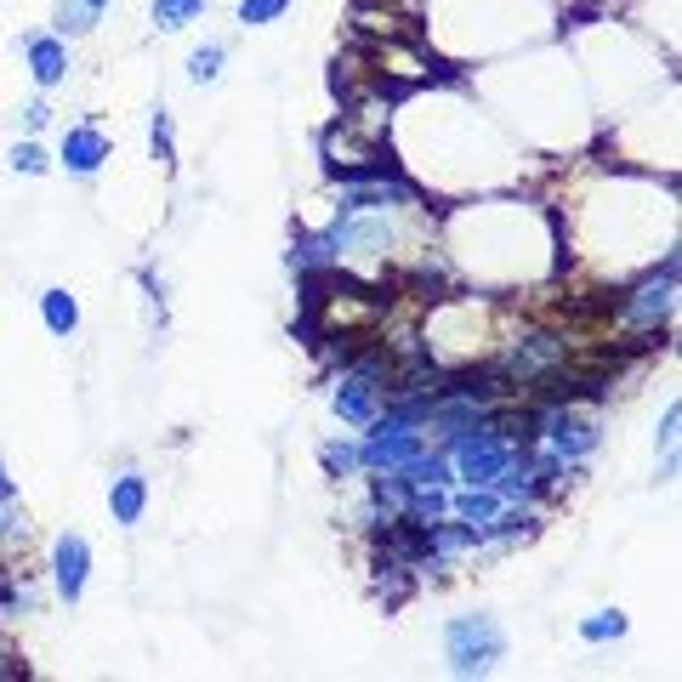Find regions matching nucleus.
<instances>
[{"instance_id":"f257e3e1","label":"nucleus","mask_w":682,"mask_h":682,"mask_svg":"<svg viewBox=\"0 0 682 682\" xmlns=\"http://www.w3.org/2000/svg\"><path fill=\"white\" fill-rule=\"evenodd\" d=\"M444 654H450L455 676H483L507 654V638H501V625L490 614H461V620L444 625Z\"/></svg>"},{"instance_id":"f03ea898","label":"nucleus","mask_w":682,"mask_h":682,"mask_svg":"<svg viewBox=\"0 0 682 682\" xmlns=\"http://www.w3.org/2000/svg\"><path fill=\"white\" fill-rule=\"evenodd\" d=\"M455 478H467V483H490L495 490V478L507 472V461H512V438L501 432V427H472V432H461L455 438Z\"/></svg>"},{"instance_id":"7ed1b4c3","label":"nucleus","mask_w":682,"mask_h":682,"mask_svg":"<svg viewBox=\"0 0 682 682\" xmlns=\"http://www.w3.org/2000/svg\"><path fill=\"white\" fill-rule=\"evenodd\" d=\"M541 438H546V450L569 467V461H586V455L598 450V421H592V415H580V410L563 399L558 410H546V415H541Z\"/></svg>"},{"instance_id":"20e7f679","label":"nucleus","mask_w":682,"mask_h":682,"mask_svg":"<svg viewBox=\"0 0 682 682\" xmlns=\"http://www.w3.org/2000/svg\"><path fill=\"white\" fill-rule=\"evenodd\" d=\"M671 308H676V257H665V268H660V273H649L638 290H631V302H625V324H631V330H654V324H665V319H671Z\"/></svg>"},{"instance_id":"39448f33","label":"nucleus","mask_w":682,"mask_h":682,"mask_svg":"<svg viewBox=\"0 0 682 682\" xmlns=\"http://www.w3.org/2000/svg\"><path fill=\"white\" fill-rule=\"evenodd\" d=\"M393 205H415V188L399 171H375V177L341 182V211H393Z\"/></svg>"},{"instance_id":"423d86ee","label":"nucleus","mask_w":682,"mask_h":682,"mask_svg":"<svg viewBox=\"0 0 682 682\" xmlns=\"http://www.w3.org/2000/svg\"><path fill=\"white\" fill-rule=\"evenodd\" d=\"M324 245H330V257H375L393 245V228L375 222L370 211H348V222H335L324 233Z\"/></svg>"},{"instance_id":"0eeeda50","label":"nucleus","mask_w":682,"mask_h":682,"mask_svg":"<svg viewBox=\"0 0 682 682\" xmlns=\"http://www.w3.org/2000/svg\"><path fill=\"white\" fill-rule=\"evenodd\" d=\"M558 359H563V341L558 335H529V341H518V348L501 359V375L512 387H529V381H541Z\"/></svg>"},{"instance_id":"6e6552de","label":"nucleus","mask_w":682,"mask_h":682,"mask_svg":"<svg viewBox=\"0 0 682 682\" xmlns=\"http://www.w3.org/2000/svg\"><path fill=\"white\" fill-rule=\"evenodd\" d=\"M375 410H381V375H364V370L341 375V387H335V415L348 421V427H370Z\"/></svg>"},{"instance_id":"1a4fd4ad","label":"nucleus","mask_w":682,"mask_h":682,"mask_svg":"<svg viewBox=\"0 0 682 682\" xmlns=\"http://www.w3.org/2000/svg\"><path fill=\"white\" fill-rule=\"evenodd\" d=\"M86 569H91V546L80 541V534H63L58 552H52V580H58V598H63V603H80Z\"/></svg>"},{"instance_id":"9d476101","label":"nucleus","mask_w":682,"mask_h":682,"mask_svg":"<svg viewBox=\"0 0 682 682\" xmlns=\"http://www.w3.org/2000/svg\"><path fill=\"white\" fill-rule=\"evenodd\" d=\"M109 160V137L103 131H91V126H74L69 137H63V166L74 171V177H91L97 166Z\"/></svg>"},{"instance_id":"9b49d317","label":"nucleus","mask_w":682,"mask_h":682,"mask_svg":"<svg viewBox=\"0 0 682 682\" xmlns=\"http://www.w3.org/2000/svg\"><path fill=\"white\" fill-rule=\"evenodd\" d=\"M29 74H34L40 86H58V80L69 74V52H63V40H52V34L29 40Z\"/></svg>"},{"instance_id":"f8f14e48","label":"nucleus","mask_w":682,"mask_h":682,"mask_svg":"<svg viewBox=\"0 0 682 682\" xmlns=\"http://www.w3.org/2000/svg\"><path fill=\"white\" fill-rule=\"evenodd\" d=\"M450 512L461 518V523H472V529H483V523H490L495 512H501V495L490 490V483H467V490L450 501Z\"/></svg>"},{"instance_id":"ddd939ff","label":"nucleus","mask_w":682,"mask_h":682,"mask_svg":"<svg viewBox=\"0 0 682 682\" xmlns=\"http://www.w3.org/2000/svg\"><path fill=\"white\" fill-rule=\"evenodd\" d=\"M109 507H114V523H137L142 518V507H149V483H142L137 472H126V478H114V490H109Z\"/></svg>"},{"instance_id":"4468645a","label":"nucleus","mask_w":682,"mask_h":682,"mask_svg":"<svg viewBox=\"0 0 682 682\" xmlns=\"http://www.w3.org/2000/svg\"><path fill=\"white\" fill-rule=\"evenodd\" d=\"M40 313H46V324H52V335H69V330L80 324V308H74L69 290H46V297H40Z\"/></svg>"},{"instance_id":"2eb2a0df","label":"nucleus","mask_w":682,"mask_h":682,"mask_svg":"<svg viewBox=\"0 0 682 682\" xmlns=\"http://www.w3.org/2000/svg\"><path fill=\"white\" fill-rule=\"evenodd\" d=\"M205 18V0H154V23L160 29H188Z\"/></svg>"},{"instance_id":"dca6fc26","label":"nucleus","mask_w":682,"mask_h":682,"mask_svg":"<svg viewBox=\"0 0 682 682\" xmlns=\"http://www.w3.org/2000/svg\"><path fill=\"white\" fill-rule=\"evenodd\" d=\"M284 12H290V0H239V23H245V29L279 23Z\"/></svg>"},{"instance_id":"f3484780","label":"nucleus","mask_w":682,"mask_h":682,"mask_svg":"<svg viewBox=\"0 0 682 682\" xmlns=\"http://www.w3.org/2000/svg\"><path fill=\"white\" fill-rule=\"evenodd\" d=\"M580 638H586V643H614V638H625V614H614V609L592 614L586 625H580Z\"/></svg>"},{"instance_id":"a211bd4d","label":"nucleus","mask_w":682,"mask_h":682,"mask_svg":"<svg viewBox=\"0 0 682 682\" xmlns=\"http://www.w3.org/2000/svg\"><path fill=\"white\" fill-rule=\"evenodd\" d=\"M222 58H228L222 46H200V52L188 58V80H193V86H211V80L222 74Z\"/></svg>"},{"instance_id":"6ab92c4d","label":"nucleus","mask_w":682,"mask_h":682,"mask_svg":"<svg viewBox=\"0 0 682 682\" xmlns=\"http://www.w3.org/2000/svg\"><path fill=\"white\" fill-rule=\"evenodd\" d=\"M52 23H58V34H86L91 29V7H86V0H63Z\"/></svg>"},{"instance_id":"aec40b11","label":"nucleus","mask_w":682,"mask_h":682,"mask_svg":"<svg viewBox=\"0 0 682 682\" xmlns=\"http://www.w3.org/2000/svg\"><path fill=\"white\" fill-rule=\"evenodd\" d=\"M324 262H335L324 239H308V245H297V251H290V268H302V273H319Z\"/></svg>"},{"instance_id":"412c9836","label":"nucleus","mask_w":682,"mask_h":682,"mask_svg":"<svg viewBox=\"0 0 682 682\" xmlns=\"http://www.w3.org/2000/svg\"><path fill=\"white\" fill-rule=\"evenodd\" d=\"M324 472H330V478L359 472V444H324Z\"/></svg>"},{"instance_id":"4be33fe9","label":"nucleus","mask_w":682,"mask_h":682,"mask_svg":"<svg viewBox=\"0 0 682 682\" xmlns=\"http://www.w3.org/2000/svg\"><path fill=\"white\" fill-rule=\"evenodd\" d=\"M676 427H682V410L671 404V410H665V427H660V450H665V478L676 472Z\"/></svg>"},{"instance_id":"5701e85b","label":"nucleus","mask_w":682,"mask_h":682,"mask_svg":"<svg viewBox=\"0 0 682 682\" xmlns=\"http://www.w3.org/2000/svg\"><path fill=\"white\" fill-rule=\"evenodd\" d=\"M12 171H29L34 177V171H46V154L34 149V142H18V149H12Z\"/></svg>"},{"instance_id":"b1692460","label":"nucleus","mask_w":682,"mask_h":682,"mask_svg":"<svg viewBox=\"0 0 682 682\" xmlns=\"http://www.w3.org/2000/svg\"><path fill=\"white\" fill-rule=\"evenodd\" d=\"M154 154H160L166 166H171V154H177V149H171V114H154Z\"/></svg>"},{"instance_id":"393cba45","label":"nucleus","mask_w":682,"mask_h":682,"mask_svg":"<svg viewBox=\"0 0 682 682\" xmlns=\"http://www.w3.org/2000/svg\"><path fill=\"white\" fill-rule=\"evenodd\" d=\"M12 534H23V523H18V507H12V495H0V541H12Z\"/></svg>"},{"instance_id":"a878e982","label":"nucleus","mask_w":682,"mask_h":682,"mask_svg":"<svg viewBox=\"0 0 682 682\" xmlns=\"http://www.w3.org/2000/svg\"><path fill=\"white\" fill-rule=\"evenodd\" d=\"M0 495H12V478H7V467H0Z\"/></svg>"},{"instance_id":"bb28decb","label":"nucleus","mask_w":682,"mask_h":682,"mask_svg":"<svg viewBox=\"0 0 682 682\" xmlns=\"http://www.w3.org/2000/svg\"><path fill=\"white\" fill-rule=\"evenodd\" d=\"M86 7H91V12H103V7H109V0H86Z\"/></svg>"}]
</instances>
